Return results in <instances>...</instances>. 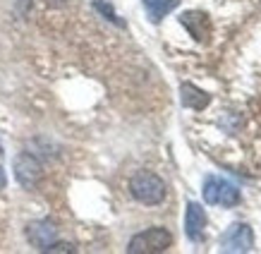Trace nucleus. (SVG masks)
<instances>
[{
	"label": "nucleus",
	"instance_id": "4",
	"mask_svg": "<svg viewBox=\"0 0 261 254\" xmlns=\"http://www.w3.org/2000/svg\"><path fill=\"white\" fill-rule=\"evenodd\" d=\"M218 247H221V252H228V254L254 252V231L247 223H232L228 231L221 235Z\"/></svg>",
	"mask_w": 261,
	"mask_h": 254
},
{
	"label": "nucleus",
	"instance_id": "8",
	"mask_svg": "<svg viewBox=\"0 0 261 254\" xmlns=\"http://www.w3.org/2000/svg\"><path fill=\"white\" fill-rule=\"evenodd\" d=\"M208 218H206V211L199 201H190L187 204V211H185V233L192 242H201L204 240V228Z\"/></svg>",
	"mask_w": 261,
	"mask_h": 254
},
{
	"label": "nucleus",
	"instance_id": "9",
	"mask_svg": "<svg viewBox=\"0 0 261 254\" xmlns=\"http://www.w3.org/2000/svg\"><path fill=\"white\" fill-rule=\"evenodd\" d=\"M180 104L190 111H204L211 104V94H206L204 89H199L192 82H182L180 84Z\"/></svg>",
	"mask_w": 261,
	"mask_h": 254
},
{
	"label": "nucleus",
	"instance_id": "7",
	"mask_svg": "<svg viewBox=\"0 0 261 254\" xmlns=\"http://www.w3.org/2000/svg\"><path fill=\"white\" fill-rule=\"evenodd\" d=\"M180 24L190 32V36L194 41L206 43L208 36H211V19H208V15L201 12V10H190V12H185V15L180 17Z\"/></svg>",
	"mask_w": 261,
	"mask_h": 254
},
{
	"label": "nucleus",
	"instance_id": "11",
	"mask_svg": "<svg viewBox=\"0 0 261 254\" xmlns=\"http://www.w3.org/2000/svg\"><path fill=\"white\" fill-rule=\"evenodd\" d=\"M94 8L98 10V12H101V15L106 17L108 22L118 24V27H125V22H122V19H120L118 15H115V10H113V5H111V3H106V0H96V3H94Z\"/></svg>",
	"mask_w": 261,
	"mask_h": 254
},
{
	"label": "nucleus",
	"instance_id": "15",
	"mask_svg": "<svg viewBox=\"0 0 261 254\" xmlns=\"http://www.w3.org/2000/svg\"><path fill=\"white\" fill-rule=\"evenodd\" d=\"M259 3H261V0H259Z\"/></svg>",
	"mask_w": 261,
	"mask_h": 254
},
{
	"label": "nucleus",
	"instance_id": "10",
	"mask_svg": "<svg viewBox=\"0 0 261 254\" xmlns=\"http://www.w3.org/2000/svg\"><path fill=\"white\" fill-rule=\"evenodd\" d=\"M144 10H146V15H149L151 22H161L166 15H170L177 5V0H142Z\"/></svg>",
	"mask_w": 261,
	"mask_h": 254
},
{
	"label": "nucleus",
	"instance_id": "5",
	"mask_svg": "<svg viewBox=\"0 0 261 254\" xmlns=\"http://www.w3.org/2000/svg\"><path fill=\"white\" fill-rule=\"evenodd\" d=\"M12 170H15L17 183L22 185L24 190H34L41 183V177H43V168L32 154H19L15 163H12Z\"/></svg>",
	"mask_w": 261,
	"mask_h": 254
},
{
	"label": "nucleus",
	"instance_id": "6",
	"mask_svg": "<svg viewBox=\"0 0 261 254\" xmlns=\"http://www.w3.org/2000/svg\"><path fill=\"white\" fill-rule=\"evenodd\" d=\"M27 240H29V245L36 247L39 252H43L48 245H53L58 240V228L53 221H48V218H43V221H34L27 225Z\"/></svg>",
	"mask_w": 261,
	"mask_h": 254
},
{
	"label": "nucleus",
	"instance_id": "1",
	"mask_svg": "<svg viewBox=\"0 0 261 254\" xmlns=\"http://www.w3.org/2000/svg\"><path fill=\"white\" fill-rule=\"evenodd\" d=\"M129 192H132V197L139 204L156 207V204H161L166 199V183L156 173H151V170H139L129 180Z\"/></svg>",
	"mask_w": 261,
	"mask_h": 254
},
{
	"label": "nucleus",
	"instance_id": "3",
	"mask_svg": "<svg viewBox=\"0 0 261 254\" xmlns=\"http://www.w3.org/2000/svg\"><path fill=\"white\" fill-rule=\"evenodd\" d=\"M173 245V235L161 228V225H153V228H146V231L137 233L135 238L129 240L127 245V252L129 254H161L170 249Z\"/></svg>",
	"mask_w": 261,
	"mask_h": 254
},
{
	"label": "nucleus",
	"instance_id": "14",
	"mask_svg": "<svg viewBox=\"0 0 261 254\" xmlns=\"http://www.w3.org/2000/svg\"><path fill=\"white\" fill-rule=\"evenodd\" d=\"M17 3H22V5H32V0H17Z\"/></svg>",
	"mask_w": 261,
	"mask_h": 254
},
{
	"label": "nucleus",
	"instance_id": "12",
	"mask_svg": "<svg viewBox=\"0 0 261 254\" xmlns=\"http://www.w3.org/2000/svg\"><path fill=\"white\" fill-rule=\"evenodd\" d=\"M46 254H58V252H77L74 249V245H70V242H53V245H48L46 249H43Z\"/></svg>",
	"mask_w": 261,
	"mask_h": 254
},
{
	"label": "nucleus",
	"instance_id": "13",
	"mask_svg": "<svg viewBox=\"0 0 261 254\" xmlns=\"http://www.w3.org/2000/svg\"><path fill=\"white\" fill-rule=\"evenodd\" d=\"M5 185H8V175H5L3 166H0V190H5Z\"/></svg>",
	"mask_w": 261,
	"mask_h": 254
},
{
	"label": "nucleus",
	"instance_id": "2",
	"mask_svg": "<svg viewBox=\"0 0 261 254\" xmlns=\"http://www.w3.org/2000/svg\"><path fill=\"white\" fill-rule=\"evenodd\" d=\"M204 201L211 207H223V209H232L242 201V194L235 185L221 177V175H208L204 180Z\"/></svg>",
	"mask_w": 261,
	"mask_h": 254
}]
</instances>
